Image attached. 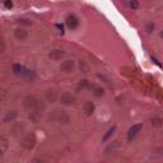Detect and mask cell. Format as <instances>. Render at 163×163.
Here are the masks:
<instances>
[{
    "label": "cell",
    "mask_w": 163,
    "mask_h": 163,
    "mask_svg": "<svg viewBox=\"0 0 163 163\" xmlns=\"http://www.w3.org/2000/svg\"><path fill=\"white\" fill-rule=\"evenodd\" d=\"M24 107L27 108V110L32 111L33 114H40V110L42 108L41 103L37 101L36 97L33 96H28L24 98Z\"/></svg>",
    "instance_id": "obj_1"
},
{
    "label": "cell",
    "mask_w": 163,
    "mask_h": 163,
    "mask_svg": "<svg viewBox=\"0 0 163 163\" xmlns=\"http://www.w3.org/2000/svg\"><path fill=\"white\" fill-rule=\"evenodd\" d=\"M21 144L23 148L26 149H32L34 145H36V137L33 134H26L24 137L21 139Z\"/></svg>",
    "instance_id": "obj_2"
},
{
    "label": "cell",
    "mask_w": 163,
    "mask_h": 163,
    "mask_svg": "<svg viewBox=\"0 0 163 163\" xmlns=\"http://www.w3.org/2000/svg\"><path fill=\"white\" fill-rule=\"evenodd\" d=\"M142 127H143V124H137V125L131 126L129 129V131H127V140H129V142L133 140V139L138 135V133H140Z\"/></svg>",
    "instance_id": "obj_3"
},
{
    "label": "cell",
    "mask_w": 163,
    "mask_h": 163,
    "mask_svg": "<svg viewBox=\"0 0 163 163\" xmlns=\"http://www.w3.org/2000/svg\"><path fill=\"white\" fill-rule=\"evenodd\" d=\"M66 26H68V28H70V29H75L76 27L79 26V19L76 18L74 14L68 15V18H66Z\"/></svg>",
    "instance_id": "obj_4"
},
{
    "label": "cell",
    "mask_w": 163,
    "mask_h": 163,
    "mask_svg": "<svg viewBox=\"0 0 163 163\" xmlns=\"http://www.w3.org/2000/svg\"><path fill=\"white\" fill-rule=\"evenodd\" d=\"M60 101H61V103H64V104H73V103H75V97L70 94V93L65 92L61 94Z\"/></svg>",
    "instance_id": "obj_5"
},
{
    "label": "cell",
    "mask_w": 163,
    "mask_h": 163,
    "mask_svg": "<svg viewBox=\"0 0 163 163\" xmlns=\"http://www.w3.org/2000/svg\"><path fill=\"white\" fill-rule=\"evenodd\" d=\"M75 66V63L73 60H66V61H64V63H61L60 65V70H63L65 73H70L73 69H74Z\"/></svg>",
    "instance_id": "obj_6"
},
{
    "label": "cell",
    "mask_w": 163,
    "mask_h": 163,
    "mask_svg": "<svg viewBox=\"0 0 163 163\" xmlns=\"http://www.w3.org/2000/svg\"><path fill=\"white\" fill-rule=\"evenodd\" d=\"M18 116V111L17 110H10L6 112V115L4 116V122H11L17 119Z\"/></svg>",
    "instance_id": "obj_7"
},
{
    "label": "cell",
    "mask_w": 163,
    "mask_h": 163,
    "mask_svg": "<svg viewBox=\"0 0 163 163\" xmlns=\"http://www.w3.org/2000/svg\"><path fill=\"white\" fill-rule=\"evenodd\" d=\"M83 110H84V114L87 116H92L93 112H94V103L91 102V101H87V102L84 103Z\"/></svg>",
    "instance_id": "obj_8"
},
{
    "label": "cell",
    "mask_w": 163,
    "mask_h": 163,
    "mask_svg": "<svg viewBox=\"0 0 163 163\" xmlns=\"http://www.w3.org/2000/svg\"><path fill=\"white\" fill-rule=\"evenodd\" d=\"M14 37L17 38V40H19V41H23V40H26V38L28 37V32L24 31V29L17 28L14 31Z\"/></svg>",
    "instance_id": "obj_9"
},
{
    "label": "cell",
    "mask_w": 163,
    "mask_h": 163,
    "mask_svg": "<svg viewBox=\"0 0 163 163\" xmlns=\"http://www.w3.org/2000/svg\"><path fill=\"white\" fill-rule=\"evenodd\" d=\"M8 147H9V142H8L6 137H1L0 138V154H3L8 150Z\"/></svg>",
    "instance_id": "obj_10"
},
{
    "label": "cell",
    "mask_w": 163,
    "mask_h": 163,
    "mask_svg": "<svg viewBox=\"0 0 163 163\" xmlns=\"http://www.w3.org/2000/svg\"><path fill=\"white\" fill-rule=\"evenodd\" d=\"M64 55H65V52L63 50H52V51L50 52V57H51L52 60H60Z\"/></svg>",
    "instance_id": "obj_11"
},
{
    "label": "cell",
    "mask_w": 163,
    "mask_h": 163,
    "mask_svg": "<svg viewBox=\"0 0 163 163\" xmlns=\"http://www.w3.org/2000/svg\"><path fill=\"white\" fill-rule=\"evenodd\" d=\"M23 76L28 80V82H34V79H36V74H34V71L32 70H28V69H24V73H23Z\"/></svg>",
    "instance_id": "obj_12"
},
{
    "label": "cell",
    "mask_w": 163,
    "mask_h": 163,
    "mask_svg": "<svg viewBox=\"0 0 163 163\" xmlns=\"http://www.w3.org/2000/svg\"><path fill=\"white\" fill-rule=\"evenodd\" d=\"M24 69L21 64H13V66H11V70L15 75H23V73H24Z\"/></svg>",
    "instance_id": "obj_13"
},
{
    "label": "cell",
    "mask_w": 163,
    "mask_h": 163,
    "mask_svg": "<svg viewBox=\"0 0 163 163\" xmlns=\"http://www.w3.org/2000/svg\"><path fill=\"white\" fill-rule=\"evenodd\" d=\"M115 131H116V126L114 125L112 127H110V129L107 130V133H106V134L103 135V139H102V142H103V143H104V142H107L108 139H110V138L112 137V135L115 134Z\"/></svg>",
    "instance_id": "obj_14"
},
{
    "label": "cell",
    "mask_w": 163,
    "mask_h": 163,
    "mask_svg": "<svg viewBox=\"0 0 163 163\" xmlns=\"http://www.w3.org/2000/svg\"><path fill=\"white\" fill-rule=\"evenodd\" d=\"M79 69H80V71H83V73H88L89 71V65L87 64V61L80 60L79 61Z\"/></svg>",
    "instance_id": "obj_15"
},
{
    "label": "cell",
    "mask_w": 163,
    "mask_h": 163,
    "mask_svg": "<svg viewBox=\"0 0 163 163\" xmlns=\"http://www.w3.org/2000/svg\"><path fill=\"white\" fill-rule=\"evenodd\" d=\"M87 87H89V83H88V80H85V79H83V80H80L79 82V84H78V87H76V91H80V89H84V88H87Z\"/></svg>",
    "instance_id": "obj_16"
},
{
    "label": "cell",
    "mask_w": 163,
    "mask_h": 163,
    "mask_svg": "<svg viewBox=\"0 0 163 163\" xmlns=\"http://www.w3.org/2000/svg\"><path fill=\"white\" fill-rule=\"evenodd\" d=\"M162 124H163V120L161 117H154V119H152V125L154 127H159V126H162Z\"/></svg>",
    "instance_id": "obj_17"
},
{
    "label": "cell",
    "mask_w": 163,
    "mask_h": 163,
    "mask_svg": "<svg viewBox=\"0 0 163 163\" xmlns=\"http://www.w3.org/2000/svg\"><path fill=\"white\" fill-rule=\"evenodd\" d=\"M93 89V94H94L96 97H101L103 94V89L101 87H91Z\"/></svg>",
    "instance_id": "obj_18"
},
{
    "label": "cell",
    "mask_w": 163,
    "mask_h": 163,
    "mask_svg": "<svg viewBox=\"0 0 163 163\" xmlns=\"http://www.w3.org/2000/svg\"><path fill=\"white\" fill-rule=\"evenodd\" d=\"M154 27H156V26H154L153 22H148V23H147V26H145V31L148 33H152L153 29H154Z\"/></svg>",
    "instance_id": "obj_19"
},
{
    "label": "cell",
    "mask_w": 163,
    "mask_h": 163,
    "mask_svg": "<svg viewBox=\"0 0 163 163\" xmlns=\"http://www.w3.org/2000/svg\"><path fill=\"white\" fill-rule=\"evenodd\" d=\"M18 23L19 24H23V26H32V22H31L29 19H26V18L18 19Z\"/></svg>",
    "instance_id": "obj_20"
},
{
    "label": "cell",
    "mask_w": 163,
    "mask_h": 163,
    "mask_svg": "<svg viewBox=\"0 0 163 163\" xmlns=\"http://www.w3.org/2000/svg\"><path fill=\"white\" fill-rule=\"evenodd\" d=\"M130 8H131V9H138V8H139V1H138V0H131V1H130Z\"/></svg>",
    "instance_id": "obj_21"
},
{
    "label": "cell",
    "mask_w": 163,
    "mask_h": 163,
    "mask_svg": "<svg viewBox=\"0 0 163 163\" xmlns=\"http://www.w3.org/2000/svg\"><path fill=\"white\" fill-rule=\"evenodd\" d=\"M116 147H119V142H115L114 144H111L110 147H108V148L106 149V154H108V153H110V150H114V149L116 148Z\"/></svg>",
    "instance_id": "obj_22"
},
{
    "label": "cell",
    "mask_w": 163,
    "mask_h": 163,
    "mask_svg": "<svg viewBox=\"0 0 163 163\" xmlns=\"http://www.w3.org/2000/svg\"><path fill=\"white\" fill-rule=\"evenodd\" d=\"M4 6H5L6 9H11V8H13V1H11V0H4Z\"/></svg>",
    "instance_id": "obj_23"
},
{
    "label": "cell",
    "mask_w": 163,
    "mask_h": 163,
    "mask_svg": "<svg viewBox=\"0 0 163 163\" xmlns=\"http://www.w3.org/2000/svg\"><path fill=\"white\" fill-rule=\"evenodd\" d=\"M47 98H49V101H51V102H54V101L56 99V97H55V93H54L52 91L47 92Z\"/></svg>",
    "instance_id": "obj_24"
},
{
    "label": "cell",
    "mask_w": 163,
    "mask_h": 163,
    "mask_svg": "<svg viewBox=\"0 0 163 163\" xmlns=\"http://www.w3.org/2000/svg\"><path fill=\"white\" fill-rule=\"evenodd\" d=\"M152 60L154 61V64H156V65H158V66H159V68H162V64H161L159 61H158V60L156 59V57H153V56H152Z\"/></svg>",
    "instance_id": "obj_25"
},
{
    "label": "cell",
    "mask_w": 163,
    "mask_h": 163,
    "mask_svg": "<svg viewBox=\"0 0 163 163\" xmlns=\"http://www.w3.org/2000/svg\"><path fill=\"white\" fill-rule=\"evenodd\" d=\"M56 27L60 29V32H61V33H64V26H63V24H60V23H57V24H56Z\"/></svg>",
    "instance_id": "obj_26"
},
{
    "label": "cell",
    "mask_w": 163,
    "mask_h": 163,
    "mask_svg": "<svg viewBox=\"0 0 163 163\" xmlns=\"http://www.w3.org/2000/svg\"><path fill=\"white\" fill-rule=\"evenodd\" d=\"M159 36H161V37L163 38V31H161V34H159Z\"/></svg>",
    "instance_id": "obj_27"
},
{
    "label": "cell",
    "mask_w": 163,
    "mask_h": 163,
    "mask_svg": "<svg viewBox=\"0 0 163 163\" xmlns=\"http://www.w3.org/2000/svg\"><path fill=\"white\" fill-rule=\"evenodd\" d=\"M3 1H4V0H3Z\"/></svg>",
    "instance_id": "obj_28"
}]
</instances>
